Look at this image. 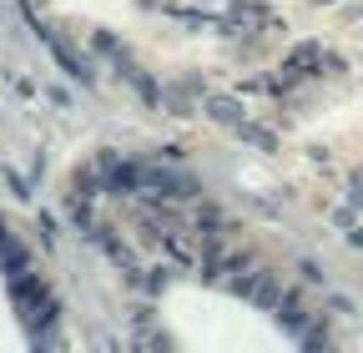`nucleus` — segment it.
Wrapping results in <instances>:
<instances>
[{"label": "nucleus", "mask_w": 363, "mask_h": 353, "mask_svg": "<svg viewBox=\"0 0 363 353\" xmlns=\"http://www.w3.org/2000/svg\"><path fill=\"white\" fill-rule=\"evenodd\" d=\"M212 116H217V121H227V126H233V121H242L238 101H212Z\"/></svg>", "instance_id": "1"}]
</instances>
